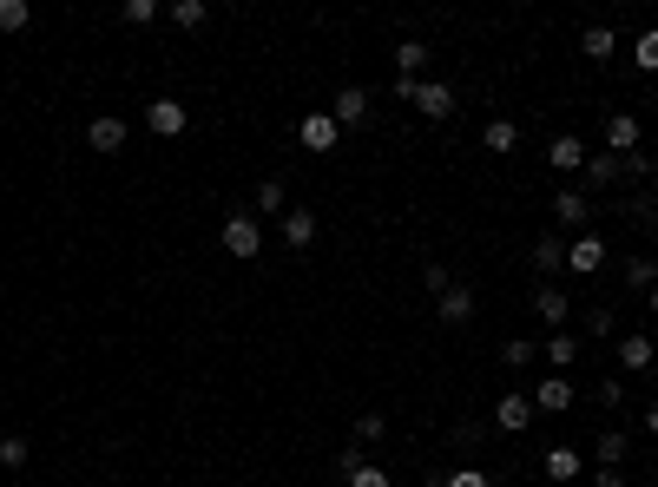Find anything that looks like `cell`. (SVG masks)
<instances>
[{
    "label": "cell",
    "instance_id": "1",
    "mask_svg": "<svg viewBox=\"0 0 658 487\" xmlns=\"http://www.w3.org/2000/svg\"><path fill=\"white\" fill-rule=\"evenodd\" d=\"M224 251H231V257H257V251H264V224H257L251 211H231V218H224Z\"/></svg>",
    "mask_w": 658,
    "mask_h": 487
},
{
    "label": "cell",
    "instance_id": "2",
    "mask_svg": "<svg viewBox=\"0 0 658 487\" xmlns=\"http://www.w3.org/2000/svg\"><path fill=\"white\" fill-rule=\"evenodd\" d=\"M586 158H593V152H586L580 132H560V139L547 145V165H553L560 178H580V172H586Z\"/></svg>",
    "mask_w": 658,
    "mask_h": 487
},
{
    "label": "cell",
    "instance_id": "3",
    "mask_svg": "<svg viewBox=\"0 0 658 487\" xmlns=\"http://www.w3.org/2000/svg\"><path fill=\"white\" fill-rule=\"evenodd\" d=\"M435 316L448 323V330H461V323H474V290H468V283H448V290L435 297Z\"/></svg>",
    "mask_w": 658,
    "mask_h": 487
},
{
    "label": "cell",
    "instance_id": "4",
    "mask_svg": "<svg viewBox=\"0 0 658 487\" xmlns=\"http://www.w3.org/2000/svg\"><path fill=\"white\" fill-rule=\"evenodd\" d=\"M494 428H501V435H527L533 428V395H501V402H494Z\"/></svg>",
    "mask_w": 658,
    "mask_h": 487
},
{
    "label": "cell",
    "instance_id": "5",
    "mask_svg": "<svg viewBox=\"0 0 658 487\" xmlns=\"http://www.w3.org/2000/svg\"><path fill=\"white\" fill-rule=\"evenodd\" d=\"M145 126H152L158 139H178V132L191 126V112L178 106V99H152V106H145Z\"/></svg>",
    "mask_w": 658,
    "mask_h": 487
},
{
    "label": "cell",
    "instance_id": "6",
    "mask_svg": "<svg viewBox=\"0 0 658 487\" xmlns=\"http://www.w3.org/2000/svg\"><path fill=\"white\" fill-rule=\"evenodd\" d=\"M566 270H573V277H599V270H606V244H599V237H573V244H566Z\"/></svg>",
    "mask_w": 658,
    "mask_h": 487
},
{
    "label": "cell",
    "instance_id": "7",
    "mask_svg": "<svg viewBox=\"0 0 658 487\" xmlns=\"http://www.w3.org/2000/svg\"><path fill=\"white\" fill-rule=\"evenodd\" d=\"M612 185H626V178H619V158L593 152V158H586V172H580V191L593 198V191H612Z\"/></svg>",
    "mask_w": 658,
    "mask_h": 487
},
{
    "label": "cell",
    "instance_id": "8",
    "mask_svg": "<svg viewBox=\"0 0 658 487\" xmlns=\"http://www.w3.org/2000/svg\"><path fill=\"white\" fill-rule=\"evenodd\" d=\"M533 316H540V323H553V330H560L566 316H573V297H566L560 283H540V290H533Z\"/></svg>",
    "mask_w": 658,
    "mask_h": 487
},
{
    "label": "cell",
    "instance_id": "9",
    "mask_svg": "<svg viewBox=\"0 0 658 487\" xmlns=\"http://www.w3.org/2000/svg\"><path fill=\"white\" fill-rule=\"evenodd\" d=\"M415 112H422V119H448V112H455V86H448V79H422Z\"/></svg>",
    "mask_w": 658,
    "mask_h": 487
},
{
    "label": "cell",
    "instance_id": "10",
    "mask_svg": "<svg viewBox=\"0 0 658 487\" xmlns=\"http://www.w3.org/2000/svg\"><path fill=\"white\" fill-rule=\"evenodd\" d=\"M329 119H336V126H369V93H362V86H343V93H336V106H329Z\"/></svg>",
    "mask_w": 658,
    "mask_h": 487
},
{
    "label": "cell",
    "instance_id": "11",
    "mask_svg": "<svg viewBox=\"0 0 658 487\" xmlns=\"http://www.w3.org/2000/svg\"><path fill=\"white\" fill-rule=\"evenodd\" d=\"M566 409H573V382L566 376H547L533 389V415H566Z\"/></svg>",
    "mask_w": 658,
    "mask_h": 487
},
{
    "label": "cell",
    "instance_id": "12",
    "mask_svg": "<svg viewBox=\"0 0 658 487\" xmlns=\"http://www.w3.org/2000/svg\"><path fill=\"white\" fill-rule=\"evenodd\" d=\"M297 139L310 145V152H336V139H343V126H336L329 112H310V119L297 126Z\"/></svg>",
    "mask_w": 658,
    "mask_h": 487
},
{
    "label": "cell",
    "instance_id": "13",
    "mask_svg": "<svg viewBox=\"0 0 658 487\" xmlns=\"http://www.w3.org/2000/svg\"><path fill=\"white\" fill-rule=\"evenodd\" d=\"M86 145H93V152H126V119L99 112L93 126H86Z\"/></svg>",
    "mask_w": 658,
    "mask_h": 487
},
{
    "label": "cell",
    "instance_id": "14",
    "mask_svg": "<svg viewBox=\"0 0 658 487\" xmlns=\"http://www.w3.org/2000/svg\"><path fill=\"white\" fill-rule=\"evenodd\" d=\"M606 145H612V158L639 152V119H632V112H612V119H606Z\"/></svg>",
    "mask_w": 658,
    "mask_h": 487
},
{
    "label": "cell",
    "instance_id": "15",
    "mask_svg": "<svg viewBox=\"0 0 658 487\" xmlns=\"http://www.w3.org/2000/svg\"><path fill=\"white\" fill-rule=\"evenodd\" d=\"M283 244H290V251H310L316 244V211H283Z\"/></svg>",
    "mask_w": 658,
    "mask_h": 487
},
{
    "label": "cell",
    "instance_id": "16",
    "mask_svg": "<svg viewBox=\"0 0 658 487\" xmlns=\"http://www.w3.org/2000/svg\"><path fill=\"white\" fill-rule=\"evenodd\" d=\"M586 211H593V198H586L580 185H566L560 198H553V218H560V224H586Z\"/></svg>",
    "mask_w": 658,
    "mask_h": 487
},
{
    "label": "cell",
    "instance_id": "17",
    "mask_svg": "<svg viewBox=\"0 0 658 487\" xmlns=\"http://www.w3.org/2000/svg\"><path fill=\"white\" fill-rule=\"evenodd\" d=\"M652 362H658L652 336H619V369H652Z\"/></svg>",
    "mask_w": 658,
    "mask_h": 487
},
{
    "label": "cell",
    "instance_id": "18",
    "mask_svg": "<svg viewBox=\"0 0 658 487\" xmlns=\"http://www.w3.org/2000/svg\"><path fill=\"white\" fill-rule=\"evenodd\" d=\"M481 145H487V152H514V145H520V126H514V119H487Z\"/></svg>",
    "mask_w": 658,
    "mask_h": 487
},
{
    "label": "cell",
    "instance_id": "19",
    "mask_svg": "<svg viewBox=\"0 0 658 487\" xmlns=\"http://www.w3.org/2000/svg\"><path fill=\"white\" fill-rule=\"evenodd\" d=\"M428 66V40H402V47H395V73L402 79H415Z\"/></svg>",
    "mask_w": 658,
    "mask_h": 487
},
{
    "label": "cell",
    "instance_id": "20",
    "mask_svg": "<svg viewBox=\"0 0 658 487\" xmlns=\"http://www.w3.org/2000/svg\"><path fill=\"white\" fill-rule=\"evenodd\" d=\"M626 290H645V297H652V290H658V257H632V264H626Z\"/></svg>",
    "mask_w": 658,
    "mask_h": 487
},
{
    "label": "cell",
    "instance_id": "21",
    "mask_svg": "<svg viewBox=\"0 0 658 487\" xmlns=\"http://www.w3.org/2000/svg\"><path fill=\"white\" fill-rule=\"evenodd\" d=\"M204 20H211V7L204 0H172V27H185V33H198Z\"/></svg>",
    "mask_w": 658,
    "mask_h": 487
},
{
    "label": "cell",
    "instance_id": "22",
    "mask_svg": "<svg viewBox=\"0 0 658 487\" xmlns=\"http://www.w3.org/2000/svg\"><path fill=\"white\" fill-rule=\"evenodd\" d=\"M632 66H639V73H658V27H645L639 40H632Z\"/></svg>",
    "mask_w": 658,
    "mask_h": 487
},
{
    "label": "cell",
    "instance_id": "23",
    "mask_svg": "<svg viewBox=\"0 0 658 487\" xmlns=\"http://www.w3.org/2000/svg\"><path fill=\"white\" fill-rule=\"evenodd\" d=\"M27 455H33V448H27V435H0V468H7V474H20V468H27Z\"/></svg>",
    "mask_w": 658,
    "mask_h": 487
},
{
    "label": "cell",
    "instance_id": "24",
    "mask_svg": "<svg viewBox=\"0 0 658 487\" xmlns=\"http://www.w3.org/2000/svg\"><path fill=\"white\" fill-rule=\"evenodd\" d=\"M547 481H580V455H573V448H553V455H547Z\"/></svg>",
    "mask_w": 658,
    "mask_h": 487
},
{
    "label": "cell",
    "instance_id": "25",
    "mask_svg": "<svg viewBox=\"0 0 658 487\" xmlns=\"http://www.w3.org/2000/svg\"><path fill=\"white\" fill-rule=\"evenodd\" d=\"M612 47H619V40H612V27H586L580 53H593V66H599V60H612Z\"/></svg>",
    "mask_w": 658,
    "mask_h": 487
},
{
    "label": "cell",
    "instance_id": "26",
    "mask_svg": "<svg viewBox=\"0 0 658 487\" xmlns=\"http://www.w3.org/2000/svg\"><path fill=\"white\" fill-rule=\"evenodd\" d=\"M533 264H540V270H566V244H560V237H540V244H533Z\"/></svg>",
    "mask_w": 658,
    "mask_h": 487
},
{
    "label": "cell",
    "instance_id": "27",
    "mask_svg": "<svg viewBox=\"0 0 658 487\" xmlns=\"http://www.w3.org/2000/svg\"><path fill=\"white\" fill-rule=\"evenodd\" d=\"M547 362H553V369H573V362H580V336H553Z\"/></svg>",
    "mask_w": 658,
    "mask_h": 487
},
{
    "label": "cell",
    "instance_id": "28",
    "mask_svg": "<svg viewBox=\"0 0 658 487\" xmlns=\"http://www.w3.org/2000/svg\"><path fill=\"white\" fill-rule=\"evenodd\" d=\"M619 461H626V435L606 428V435H599V468H619Z\"/></svg>",
    "mask_w": 658,
    "mask_h": 487
},
{
    "label": "cell",
    "instance_id": "29",
    "mask_svg": "<svg viewBox=\"0 0 658 487\" xmlns=\"http://www.w3.org/2000/svg\"><path fill=\"white\" fill-rule=\"evenodd\" d=\"M27 20H33V7H27V0H0V33H20Z\"/></svg>",
    "mask_w": 658,
    "mask_h": 487
},
{
    "label": "cell",
    "instance_id": "30",
    "mask_svg": "<svg viewBox=\"0 0 658 487\" xmlns=\"http://www.w3.org/2000/svg\"><path fill=\"white\" fill-rule=\"evenodd\" d=\"M382 435H389V422H382L376 409H369V415H356V441H362V448H376Z\"/></svg>",
    "mask_w": 658,
    "mask_h": 487
},
{
    "label": "cell",
    "instance_id": "31",
    "mask_svg": "<svg viewBox=\"0 0 658 487\" xmlns=\"http://www.w3.org/2000/svg\"><path fill=\"white\" fill-rule=\"evenodd\" d=\"M533 356H540V349H533L527 336H507V349H501V362H507V369H527Z\"/></svg>",
    "mask_w": 658,
    "mask_h": 487
},
{
    "label": "cell",
    "instance_id": "32",
    "mask_svg": "<svg viewBox=\"0 0 658 487\" xmlns=\"http://www.w3.org/2000/svg\"><path fill=\"white\" fill-rule=\"evenodd\" d=\"M257 211H270V218L290 211V205H283V178H264V185H257Z\"/></svg>",
    "mask_w": 658,
    "mask_h": 487
},
{
    "label": "cell",
    "instance_id": "33",
    "mask_svg": "<svg viewBox=\"0 0 658 487\" xmlns=\"http://www.w3.org/2000/svg\"><path fill=\"white\" fill-rule=\"evenodd\" d=\"M619 178H626V185L652 178V158H645V152H626V158H619Z\"/></svg>",
    "mask_w": 658,
    "mask_h": 487
},
{
    "label": "cell",
    "instance_id": "34",
    "mask_svg": "<svg viewBox=\"0 0 658 487\" xmlns=\"http://www.w3.org/2000/svg\"><path fill=\"white\" fill-rule=\"evenodd\" d=\"M158 20V0H126V27H152Z\"/></svg>",
    "mask_w": 658,
    "mask_h": 487
},
{
    "label": "cell",
    "instance_id": "35",
    "mask_svg": "<svg viewBox=\"0 0 658 487\" xmlns=\"http://www.w3.org/2000/svg\"><path fill=\"white\" fill-rule=\"evenodd\" d=\"M593 395H599V409H619V402H626V382H619V376H606Z\"/></svg>",
    "mask_w": 658,
    "mask_h": 487
},
{
    "label": "cell",
    "instance_id": "36",
    "mask_svg": "<svg viewBox=\"0 0 658 487\" xmlns=\"http://www.w3.org/2000/svg\"><path fill=\"white\" fill-rule=\"evenodd\" d=\"M448 487H494V474H487V468H455Z\"/></svg>",
    "mask_w": 658,
    "mask_h": 487
},
{
    "label": "cell",
    "instance_id": "37",
    "mask_svg": "<svg viewBox=\"0 0 658 487\" xmlns=\"http://www.w3.org/2000/svg\"><path fill=\"white\" fill-rule=\"evenodd\" d=\"M349 487H389V474H382V468H376V461H362V468H356V474H349Z\"/></svg>",
    "mask_w": 658,
    "mask_h": 487
},
{
    "label": "cell",
    "instance_id": "38",
    "mask_svg": "<svg viewBox=\"0 0 658 487\" xmlns=\"http://www.w3.org/2000/svg\"><path fill=\"white\" fill-rule=\"evenodd\" d=\"M422 283H428V297H441V290H448L455 277H448V264H428V270H422Z\"/></svg>",
    "mask_w": 658,
    "mask_h": 487
},
{
    "label": "cell",
    "instance_id": "39",
    "mask_svg": "<svg viewBox=\"0 0 658 487\" xmlns=\"http://www.w3.org/2000/svg\"><path fill=\"white\" fill-rule=\"evenodd\" d=\"M362 461H369V455H362V441H349L343 455H336V468H343V474H356V468H362Z\"/></svg>",
    "mask_w": 658,
    "mask_h": 487
},
{
    "label": "cell",
    "instance_id": "40",
    "mask_svg": "<svg viewBox=\"0 0 658 487\" xmlns=\"http://www.w3.org/2000/svg\"><path fill=\"white\" fill-rule=\"evenodd\" d=\"M586 336H612V310H586Z\"/></svg>",
    "mask_w": 658,
    "mask_h": 487
},
{
    "label": "cell",
    "instance_id": "41",
    "mask_svg": "<svg viewBox=\"0 0 658 487\" xmlns=\"http://www.w3.org/2000/svg\"><path fill=\"white\" fill-rule=\"evenodd\" d=\"M593 487H626V474H619V468H599V474H593Z\"/></svg>",
    "mask_w": 658,
    "mask_h": 487
},
{
    "label": "cell",
    "instance_id": "42",
    "mask_svg": "<svg viewBox=\"0 0 658 487\" xmlns=\"http://www.w3.org/2000/svg\"><path fill=\"white\" fill-rule=\"evenodd\" d=\"M645 435H658V402H652V409H645Z\"/></svg>",
    "mask_w": 658,
    "mask_h": 487
},
{
    "label": "cell",
    "instance_id": "43",
    "mask_svg": "<svg viewBox=\"0 0 658 487\" xmlns=\"http://www.w3.org/2000/svg\"><path fill=\"white\" fill-rule=\"evenodd\" d=\"M422 487H448V474H428V481H422Z\"/></svg>",
    "mask_w": 658,
    "mask_h": 487
},
{
    "label": "cell",
    "instance_id": "44",
    "mask_svg": "<svg viewBox=\"0 0 658 487\" xmlns=\"http://www.w3.org/2000/svg\"><path fill=\"white\" fill-rule=\"evenodd\" d=\"M652 316H658V290H652Z\"/></svg>",
    "mask_w": 658,
    "mask_h": 487
}]
</instances>
